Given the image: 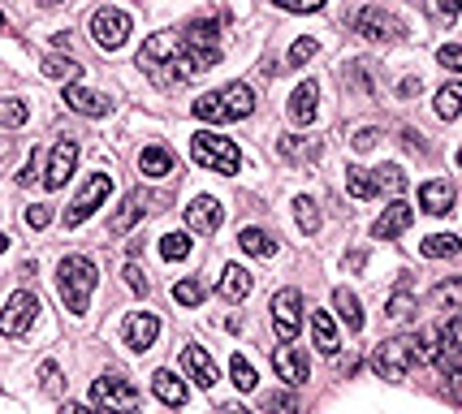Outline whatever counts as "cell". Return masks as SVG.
<instances>
[{
    "instance_id": "1",
    "label": "cell",
    "mask_w": 462,
    "mask_h": 414,
    "mask_svg": "<svg viewBox=\"0 0 462 414\" xmlns=\"http://www.w3.org/2000/svg\"><path fill=\"white\" fill-rule=\"evenodd\" d=\"M437 333L441 328H428V333H419V337H389L385 345H376V354H372L376 376H381V380H402L411 367L428 363V359L437 354Z\"/></svg>"
},
{
    "instance_id": "2",
    "label": "cell",
    "mask_w": 462,
    "mask_h": 414,
    "mask_svg": "<svg viewBox=\"0 0 462 414\" xmlns=\"http://www.w3.org/2000/svg\"><path fill=\"white\" fill-rule=\"evenodd\" d=\"M255 113V91L246 87V82H229V87H220L212 96H199L195 99V117L199 122H243Z\"/></svg>"
},
{
    "instance_id": "3",
    "label": "cell",
    "mask_w": 462,
    "mask_h": 414,
    "mask_svg": "<svg viewBox=\"0 0 462 414\" xmlns=\"http://www.w3.org/2000/svg\"><path fill=\"white\" fill-rule=\"evenodd\" d=\"M96 281H99V272L87 255H65V259L56 264V290H61V298H65V307H70L73 316L87 311Z\"/></svg>"
},
{
    "instance_id": "4",
    "label": "cell",
    "mask_w": 462,
    "mask_h": 414,
    "mask_svg": "<svg viewBox=\"0 0 462 414\" xmlns=\"http://www.w3.org/2000/svg\"><path fill=\"white\" fill-rule=\"evenodd\" d=\"M191 156H195V165L212 173H225V177H234V173L243 169V151L234 147V139H220L212 130H199L195 139H191Z\"/></svg>"
},
{
    "instance_id": "5",
    "label": "cell",
    "mask_w": 462,
    "mask_h": 414,
    "mask_svg": "<svg viewBox=\"0 0 462 414\" xmlns=\"http://www.w3.org/2000/svg\"><path fill=\"white\" fill-rule=\"evenodd\" d=\"M91 406H96V414H134L139 410V389L122 376H99L91 384Z\"/></svg>"
},
{
    "instance_id": "6",
    "label": "cell",
    "mask_w": 462,
    "mask_h": 414,
    "mask_svg": "<svg viewBox=\"0 0 462 414\" xmlns=\"http://www.w3.org/2000/svg\"><path fill=\"white\" fill-rule=\"evenodd\" d=\"M350 22H355V35H364L372 44H398V39H406V22L393 18L389 9H381V4H364Z\"/></svg>"
},
{
    "instance_id": "7",
    "label": "cell",
    "mask_w": 462,
    "mask_h": 414,
    "mask_svg": "<svg viewBox=\"0 0 462 414\" xmlns=\"http://www.w3.org/2000/svg\"><path fill=\"white\" fill-rule=\"evenodd\" d=\"M217 18H195V22H186L182 30V48L191 52V61H195V70H212L220 61V48H217Z\"/></svg>"
},
{
    "instance_id": "8",
    "label": "cell",
    "mask_w": 462,
    "mask_h": 414,
    "mask_svg": "<svg viewBox=\"0 0 462 414\" xmlns=\"http://www.w3.org/2000/svg\"><path fill=\"white\" fill-rule=\"evenodd\" d=\"M108 195H113V177H108V173H91V177L82 182V190L73 195V203L65 207V224H70V229H78V224L91 216V212H96Z\"/></svg>"
},
{
    "instance_id": "9",
    "label": "cell",
    "mask_w": 462,
    "mask_h": 414,
    "mask_svg": "<svg viewBox=\"0 0 462 414\" xmlns=\"http://www.w3.org/2000/svg\"><path fill=\"white\" fill-rule=\"evenodd\" d=\"M35 319H39V298L30 290H18V293H9V302L0 311V333L4 337H26Z\"/></svg>"
},
{
    "instance_id": "10",
    "label": "cell",
    "mask_w": 462,
    "mask_h": 414,
    "mask_svg": "<svg viewBox=\"0 0 462 414\" xmlns=\"http://www.w3.org/2000/svg\"><path fill=\"white\" fill-rule=\"evenodd\" d=\"M91 35H96L99 48L117 52L125 39H130V13H125V9H113V4L96 9V18H91Z\"/></svg>"
},
{
    "instance_id": "11",
    "label": "cell",
    "mask_w": 462,
    "mask_h": 414,
    "mask_svg": "<svg viewBox=\"0 0 462 414\" xmlns=\"http://www.w3.org/2000/svg\"><path fill=\"white\" fill-rule=\"evenodd\" d=\"M298 324H303V293L281 290L272 298V328H277V337L290 345L294 337H298Z\"/></svg>"
},
{
    "instance_id": "12",
    "label": "cell",
    "mask_w": 462,
    "mask_h": 414,
    "mask_svg": "<svg viewBox=\"0 0 462 414\" xmlns=\"http://www.w3.org/2000/svg\"><path fill=\"white\" fill-rule=\"evenodd\" d=\"M432 363L441 367V376H458L462 371V316H454L437 333V354Z\"/></svg>"
},
{
    "instance_id": "13",
    "label": "cell",
    "mask_w": 462,
    "mask_h": 414,
    "mask_svg": "<svg viewBox=\"0 0 462 414\" xmlns=\"http://www.w3.org/2000/svg\"><path fill=\"white\" fill-rule=\"evenodd\" d=\"M73 165H78V143H73V139H56V147L48 151L44 186H48V190H61V186L73 177Z\"/></svg>"
},
{
    "instance_id": "14",
    "label": "cell",
    "mask_w": 462,
    "mask_h": 414,
    "mask_svg": "<svg viewBox=\"0 0 462 414\" xmlns=\"http://www.w3.org/2000/svg\"><path fill=\"white\" fill-rule=\"evenodd\" d=\"M415 220V207L411 203H402V199H393L389 207L376 216V224H372V238H381V242H393L398 233H406Z\"/></svg>"
},
{
    "instance_id": "15",
    "label": "cell",
    "mask_w": 462,
    "mask_h": 414,
    "mask_svg": "<svg viewBox=\"0 0 462 414\" xmlns=\"http://www.w3.org/2000/svg\"><path fill=\"white\" fill-rule=\"evenodd\" d=\"M122 337H125V345H130L134 354H143V350H151V342L160 337V319L151 316V311H134V316L125 319Z\"/></svg>"
},
{
    "instance_id": "16",
    "label": "cell",
    "mask_w": 462,
    "mask_h": 414,
    "mask_svg": "<svg viewBox=\"0 0 462 414\" xmlns=\"http://www.w3.org/2000/svg\"><path fill=\"white\" fill-rule=\"evenodd\" d=\"M454 203H458V190H454V182H424L419 186V207L428 212V216H445V212H454Z\"/></svg>"
},
{
    "instance_id": "17",
    "label": "cell",
    "mask_w": 462,
    "mask_h": 414,
    "mask_svg": "<svg viewBox=\"0 0 462 414\" xmlns=\"http://www.w3.org/2000/svg\"><path fill=\"white\" fill-rule=\"evenodd\" d=\"M286 113H290L294 125H312L320 117V87L312 82V78L294 87V96H290V104H286Z\"/></svg>"
},
{
    "instance_id": "18",
    "label": "cell",
    "mask_w": 462,
    "mask_h": 414,
    "mask_svg": "<svg viewBox=\"0 0 462 414\" xmlns=\"http://www.w3.org/2000/svg\"><path fill=\"white\" fill-rule=\"evenodd\" d=\"M186 224H191V233H217L220 224H225V207L212 195H199L186 207Z\"/></svg>"
},
{
    "instance_id": "19",
    "label": "cell",
    "mask_w": 462,
    "mask_h": 414,
    "mask_svg": "<svg viewBox=\"0 0 462 414\" xmlns=\"http://www.w3.org/2000/svg\"><path fill=\"white\" fill-rule=\"evenodd\" d=\"M182 367H186V376H191V380H195L199 389H217V363H212V359H208V350H203V345H186V350H182Z\"/></svg>"
},
{
    "instance_id": "20",
    "label": "cell",
    "mask_w": 462,
    "mask_h": 414,
    "mask_svg": "<svg viewBox=\"0 0 462 414\" xmlns=\"http://www.w3.org/2000/svg\"><path fill=\"white\" fill-rule=\"evenodd\" d=\"M65 104H70L73 113H82V117H108V113H113V99L99 96V91H87V87H78V82L65 87Z\"/></svg>"
},
{
    "instance_id": "21",
    "label": "cell",
    "mask_w": 462,
    "mask_h": 414,
    "mask_svg": "<svg viewBox=\"0 0 462 414\" xmlns=\"http://www.w3.org/2000/svg\"><path fill=\"white\" fill-rule=\"evenodd\" d=\"M151 203H156V199L147 195V190H134V195H125L122 212L113 216V224H108V229H113V233H130V229H134V224H139V220L151 212Z\"/></svg>"
},
{
    "instance_id": "22",
    "label": "cell",
    "mask_w": 462,
    "mask_h": 414,
    "mask_svg": "<svg viewBox=\"0 0 462 414\" xmlns=\"http://www.w3.org/2000/svg\"><path fill=\"white\" fill-rule=\"evenodd\" d=\"M272 367H277V376H281L286 384H303V380H307V354L294 350V345L277 350V354H272Z\"/></svg>"
},
{
    "instance_id": "23",
    "label": "cell",
    "mask_w": 462,
    "mask_h": 414,
    "mask_svg": "<svg viewBox=\"0 0 462 414\" xmlns=\"http://www.w3.org/2000/svg\"><path fill=\"white\" fill-rule=\"evenodd\" d=\"M246 293H251V272L243 264H225V272H220V298L225 302H243Z\"/></svg>"
},
{
    "instance_id": "24",
    "label": "cell",
    "mask_w": 462,
    "mask_h": 414,
    "mask_svg": "<svg viewBox=\"0 0 462 414\" xmlns=\"http://www.w3.org/2000/svg\"><path fill=\"white\" fill-rule=\"evenodd\" d=\"M151 393L165 401V406H186V384H182V376H173V371H156L151 376Z\"/></svg>"
},
{
    "instance_id": "25",
    "label": "cell",
    "mask_w": 462,
    "mask_h": 414,
    "mask_svg": "<svg viewBox=\"0 0 462 414\" xmlns=\"http://www.w3.org/2000/svg\"><path fill=\"white\" fill-rule=\"evenodd\" d=\"M139 169H143V177H151V182L169 177V173H173V151H169V147H143Z\"/></svg>"
},
{
    "instance_id": "26",
    "label": "cell",
    "mask_w": 462,
    "mask_h": 414,
    "mask_svg": "<svg viewBox=\"0 0 462 414\" xmlns=\"http://www.w3.org/2000/svg\"><path fill=\"white\" fill-rule=\"evenodd\" d=\"M312 342L320 345V354H338V324L329 311H312Z\"/></svg>"
},
{
    "instance_id": "27",
    "label": "cell",
    "mask_w": 462,
    "mask_h": 414,
    "mask_svg": "<svg viewBox=\"0 0 462 414\" xmlns=\"http://www.w3.org/2000/svg\"><path fill=\"white\" fill-rule=\"evenodd\" d=\"M238 246H243L246 255H255V259H272V255H277L272 233H268V229H255V224H246L243 233H238Z\"/></svg>"
},
{
    "instance_id": "28",
    "label": "cell",
    "mask_w": 462,
    "mask_h": 414,
    "mask_svg": "<svg viewBox=\"0 0 462 414\" xmlns=\"http://www.w3.org/2000/svg\"><path fill=\"white\" fill-rule=\"evenodd\" d=\"M333 311L341 316V324H346L350 333H359V328H364V302H359V298H355L350 290L333 293Z\"/></svg>"
},
{
    "instance_id": "29",
    "label": "cell",
    "mask_w": 462,
    "mask_h": 414,
    "mask_svg": "<svg viewBox=\"0 0 462 414\" xmlns=\"http://www.w3.org/2000/svg\"><path fill=\"white\" fill-rule=\"evenodd\" d=\"M372 182H376V195H402L406 190V173L398 169V165H381V169H372Z\"/></svg>"
},
{
    "instance_id": "30",
    "label": "cell",
    "mask_w": 462,
    "mask_h": 414,
    "mask_svg": "<svg viewBox=\"0 0 462 414\" xmlns=\"http://www.w3.org/2000/svg\"><path fill=\"white\" fill-rule=\"evenodd\" d=\"M39 70H44V78H56V82H73V78L82 73V65H78L73 56H56V52H48Z\"/></svg>"
},
{
    "instance_id": "31",
    "label": "cell",
    "mask_w": 462,
    "mask_h": 414,
    "mask_svg": "<svg viewBox=\"0 0 462 414\" xmlns=\"http://www.w3.org/2000/svg\"><path fill=\"white\" fill-rule=\"evenodd\" d=\"M462 113V82H445L437 91V117L441 122H454Z\"/></svg>"
},
{
    "instance_id": "32",
    "label": "cell",
    "mask_w": 462,
    "mask_h": 414,
    "mask_svg": "<svg viewBox=\"0 0 462 414\" xmlns=\"http://www.w3.org/2000/svg\"><path fill=\"white\" fill-rule=\"evenodd\" d=\"M428 302H432L437 311H458L462 307V276L458 281H441L437 290L428 293Z\"/></svg>"
},
{
    "instance_id": "33",
    "label": "cell",
    "mask_w": 462,
    "mask_h": 414,
    "mask_svg": "<svg viewBox=\"0 0 462 414\" xmlns=\"http://www.w3.org/2000/svg\"><path fill=\"white\" fill-rule=\"evenodd\" d=\"M419 250H424V259H449V255H458V238L454 233H432V238L419 242Z\"/></svg>"
},
{
    "instance_id": "34",
    "label": "cell",
    "mask_w": 462,
    "mask_h": 414,
    "mask_svg": "<svg viewBox=\"0 0 462 414\" xmlns=\"http://www.w3.org/2000/svg\"><path fill=\"white\" fill-rule=\"evenodd\" d=\"M346 190L355 199H376V182H372V169H359V165H350L346 169Z\"/></svg>"
},
{
    "instance_id": "35",
    "label": "cell",
    "mask_w": 462,
    "mask_h": 414,
    "mask_svg": "<svg viewBox=\"0 0 462 414\" xmlns=\"http://www.w3.org/2000/svg\"><path fill=\"white\" fill-rule=\"evenodd\" d=\"M294 220H298V229H303V233H320L316 199H307V195H298V199H294Z\"/></svg>"
},
{
    "instance_id": "36",
    "label": "cell",
    "mask_w": 462,
    "mask_h": 414,
    "mask_svg": "<svg viewBox=\"0 0 462 414\" xmlns=\"http://www.w3.org/2000/svg\"><path fill=\"white\" fill-rule=\"evenodd\" d=\"M385 316H389V319H398V324L415 316V293H411V285H398V290H393L389 307H385Z\"/></svg>"
},
{
    "instance_id": "37",
    "label": "cell",
    "mask_w": 462,
    "mask_h": 414,
    "mask_svg": "<svg viewBox=\"0 0 462 414\" xmlns=\"http://www.w3.org/2000/svg\"><path fill=\"white\" fill-rule=\"evenodd\" d=\"M316 52H320V39L316 35H303V39H294V48L286 52V65H290V70H303Z\"/></svg>"
},
{
    "instance_id": "38",
    "label": "cell",
    "mask_w": 462,
    "mask_h": 414,
    "mask_svg": "<svg viewBox=\"0 0 462 414\" xmlns=\"http://www.w3.org/2000/svg\"><path fill=\"white\" fill-rule=\"evenodd\" d=\"M203 298H208V285H203V281H177V285H173V302H177V307H199Z\"/></svg>"
},
{
    "instance_id": "39",
    "label": "cell",
    "mask_w": 462,
    "mask_h": 414,
    "mask_svg": "<svg viewBox=\"0 0 462 414\" xmlns=\"http://www.w3.org/2000/svg\"><path fill=\"white\" fill-rule=\"evenodd\" d=\"M281 156H286V160H316L320 147L298 139V134H286V139H281Z\"/></svg>"
},
{
    "instance_id": "40",
    "label": "cell",
    "mask_w": 462,
    "mask_h": 414,
    "mask_svg": "<svg viewBox=\"0 0 462 414\" xmlns=\"http://www.w3.org/2000/svg\"><path fill=\"white\" fill-rule=\"evenodd\" d=\"M26 117H30V113H26L22 99H13V96L0 99V125H4V130H18V125H26Z\"/></svg>"
},
{
    "instance_id": "41",
    "label": "cell",
    "mask_w": 462,
    "mask_h": 414,
    "mask_svg": "<svg viewBox=\"0 0 462 414\" xmlns=\"http://www.w3.org/2000/svg\"><path fill=\"white\" fill-rule=\"evenodd\" d=\"M191 255V233H165L160 238V259H186Z\"/></svg>"
},
{
    "instance_id": "42",
    "label": "cell",
    "mask_w": 462,
    "mask_h": 414,
    "mask_svg": "<svg viewBox=\"0 0 462 414\" xmlns=\"http://www.w3.org/2000/svg\"><path fill=\"white\" fill-rule=\"evenodd\" d=\"M229 376H234V384H238V389H243V393H251V389H255V384H260V376H255V367L246 363L243 354H234V359H229Z\"/></svg>"
},
{
    "instance_id": "43",
    "label": "cell",
    "mask_w": 462,
    "mask_h": 414,
    "mask_svg": "<svg viewBox=\"0 0 462 414\" xmlns=\"http://www.w3.org/2000/svg\"><path fill=\"white\" fill-rule=\"evenodd\" d=\"M346 82L359 87V91H372V65H367V61H350V65H346Z\"/></svg>"
},
{
    "instance_id": "44",
    "label": "cell",
    "mask_w": 462,
    "mask_h": 414,
    "mask_svg": "<svg viewBox=\"0 0 462 414\" xmlns=\"http://www.w3.org/2000/svg\"><path fill=\"white\" fill-rule=\"evenodd\" d=\"M264 414H298V401L281 389V393H272V397H264Z\"/></svg>"
},
{
    "instance_id": "45",
    "label": "cell",
    "mask_w": 462,
    "mask_h": 414,
    "mask_svg": "<svg viewBox=\"0 0 462 414\" xmlns=\"http://www.w3.org/2000/svg\"><path fill=\"white\" fill-rule=\"evenodd\" d=\"M376 143H381V130H372V125L355 130V139H350V147H355V151H372Z\"/></svg>"
},
{
    "instance_id": "46",
    "label": "cell",
    "mask_w": 462,
    "mask_h": 414,
    "mask_svg": "<svg viewBox=\"0 0 462 414\" xmlns=\"http://www.w3.org/2000/svg\"><path fill=\"white\" fill-rule=\"evenodd\" d=\"M39 380H44V389H48V393H61V389H65V380H61V367H56V363H44V367H39Z\"/></svg>"
},
{
    "instance_id": "47",
    "label": "cell",
    "mask_w": 462,
    "mask_h": 414,
    "mask_svg": "<svg viewBox=\"0 0 462 414\" xmlns=\"http://www.w3.org/2000/svg\"><path fill=\"white\" fill-rule=\"evenodd\" d=\"M437 61H441V65H445V70L462 73V48H458V44H445V48L437 52Z\"/></svg>"
},
{
    "instance_id": "48",
    "label": "cell",
    "mask_w": 462,
    "mask_h": 414,
    "mask_svg": "<svg viewBox=\"0 0 462 414\" xmlns=\"http://www.w3.org/2000/svg\"><path fill=\"white\" fill-rule=\"evenodd\" d=\"M272 4H281L290 13H316V9H324V0H272Z\"/></svg>"
},
{
    "instance_id": "49",
    "label": "cell",
    "mask_w": 462,
    "mask_h": 414,
    "mask_svg": "<svg viewBox=\"0 0 462 414\" xmlns=\"http://www.w3.org/2000/svg\"><path fill=\"white\" fill-rule=\"evenodd\" d=\"M125 285H130V290L134 293H147V276H143V268H139V264H125Z\"/></svg>"
},
{
    "instance_id": "50",
    "label": "cell",
    "mask_w": 462,
    "mask_h": 414,
    "mask_svg": "<svg viewBox=\"0 0 462 414\" xmlns=\"http://www.w3.org/2000/svg\"><path fill=\"white\" fill-rule=\"evenodd\" d=\"M26 224H30V229H48V224H52V212L44 207V203H35V207L26 212Z\"/></svg>"
},
{
    "instance_id": "51",
    "label": "cell",
    "mask_w": 462,
    "mask_h": 414,
    "mask_svg": "<svg viewBox=\"0 0 462 414\" xmlns=\"http://www.w3.org/2000/svg\"><path fill=\"white\" fill-rule=\"evenodd\" d=\"M39 156H44V151H35V156L22 165V173H18V186H30V182H35V173H39Z\"/></svg>"
},
{
    "instance_id": "52",
    "label": "cell",
    "mask_w": 462,
    "mask_h": 414,
    "mask_svg": "<svg viewBox=\"0 0 462 414\" xmlns=\"http://www.w3.org/2000/svg\"><path fill=\"white\" fill-rule=\"evenodd\" d=\"M432 9H437L441 18H458V13H462V0H432Z\"/></svg>"
},
{
    "instance_id": "53",
    "label": "cell",
    "mask_w": 462,
    "mask_h": 414,
    "mask_svg": "<svg viewBox=\"0 0 462 414\" xmlns=\"http://www.w3.org/2000/svg\"><path fill=\"white\" fill-rule=\"evenodd\" d=\"M367 264V250H350V255H346V268L350 272H359Z\"/></svg>"
},
{
    "instance_id": "54",
    "label": "cell",
    "mask_w": 462,
    "mask_h": 414,
    "mask_svg": "<svg viewBox=\"0 0 462 414\" xmlns=\"http://www.w3.org/2000/svg\"><path fill=\"white\" fill-rule=\"evenodd\" d=\"M398 96H419V78H406V82H402V87H398Z\"/></svg>"
},
{
    "instance_id": "55",
    "label": "cell",
    "mask_w": 462,
    "mask_h": 414,
    "mask_svg": "<svg viewBox=\"0 0 462 414\" xmlns=\"http://www.w3.org/2000/svg\"><path fill=\"white\" fill-rule=\"evenodd\" d=\"M61 414H91V410H87V406H78V401H65V406H61Z\"/></svg>"
},
{
    "instance_id": "56",
    "label": "cell",
    "mask_w": 462,
    "mask_h": 414,
    "mask_svg": "<svg viewBox=\"0 0 462 414\" xmlns=\"http://www.w3.org/2000/svg\"><path fill=\"white\" fill-rule=\"evenodd\" d=\"M4 250H9V238H4V233H0V255H4Z\"/></svg>"
},
{
    "instance_id": "57",
    "label": "cell",
    "mask_w": 462,
    "mask_h": 414,
    "mask_svg": "<svg viewBox=\"0 0 462 414\" xmlns=\"http://www.w3.org/2000/svg\"><path fill=\"white\" fill-rule=\"evenodd\" d=\"M458 169H462V151H458Z\"/></svg>"
},
{
    "instance_id": "58",
    "label": "cell",
    "mask_w": 462,
    "mask_h": 414,
    "mask_svg": "<svg viewBox=\"0 0 462 414\" xmlns=\"http://www.w3.org/2000/svg\"><path fill=\"white\" fill-rule=\"evenodd\" d=\"M0 30H4V18H0Z\"/></svg>"
}]
</instances>
